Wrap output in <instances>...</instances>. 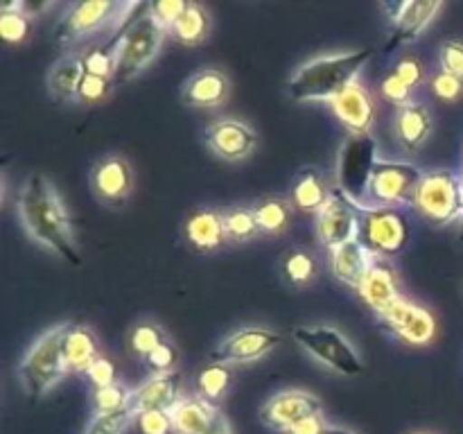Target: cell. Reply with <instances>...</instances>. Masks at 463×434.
I'll use <instances>...</instances> for the list:
<instances>
[{
    "label": "cell",
    "instance_id": "6da1fadb",
    "mask_svg": "<svg viewBox=\"0 0 463 434\" xmlns=\"http://www.w3.org/2000/svg\"><path fill=\"white\" fill-rule=\"evenodd\" d=\"M18 217L34 242L57 253L71 265L80 267L81 258L72 240L71 220L50 179L41 172L27 176L16 202Z\"/></svg>",
    "mask_w": 463,
    "mask_h": 434
},
{
    "label": "cell",
    "instance_id": "7a4b0ae2",
    "mask_svg": "<svg viewBox=\"0 0 463 434\" xmlns=\"http://www.w3.org/2000/svg\"><path fill=\"white\" fill-rule=\"evenodd\" d=\"M373 50H355V52L330 54L307 61L306 66L294 72L288 81L289 98L297 102H310V99H328L333 102L342 90H346L353 81H357L362 68L371 59Z\"/></svg>",
    "mask_w": 463,
    "mask_h": 434
},
{
    "label": "cell",
    "instance_id": "3957f363",
    "mask_svg": "<svg viewBox=\"0 0 463 434\" xmlns=\"http://www.w3.org/2000/svg\"><path fill=\"white\" fill-rule=\"evenodd\" d=\"M163 34L165 32L149 16V3L136 16L127 14L113 41L107 45V50L116 59L113 84H125V81L134 80L138 72H143L145 66H149L161 50Z\"/></svg>",
    "mask_w": 463,
    "mask_h": 434
},
{
    "label": "cell",
    "instance_id": "277c9868",
    "mask_svg": "<svg viewBox=\"0 0 463 434\" xmlns=\"http://www.w3.org/2000/svg\"><path fill=\"white\" fill-rule=\"evenodd\" d=\"M68 326L71 324L54 326L52 330H48L18 364V378L32 398L48 393L68 373L66 357H63V339H66Z\"/></svg>",
    "mask_w": 463,
    "mask_h": 434
},
{
    "label": "cell",
    "instance_id": "5b68a950",
    "mask_svg": "<svg viewBox=\"0 0 463 434\" xmlns=\"http://www.w3.org/2000/svg\"><path fill=\"white\" fill-rule=\"evenodd\" d=\"M414 203L434 226L463 220V179L450 170L428 172L416 188Z\"/></svg>",
    "mask_w": 463,
    "mask_h": 434
},
{
    "label": "cell",
    "instance_id": "8992f818",
    "mask_svg": "<svg viewBox=\"0 0 463 434\" xmlns=\"http://www.w3.org/2000/svg\"><path fill=\"white\" fill-rule=\"evenodd\" d=\"M375 165V138L371 134H348L339 149L337 185L339 193L346 194L353 203H362L369 197L371 176Z\"/></svg>",
    "mask_w": 463,
    "mask_h": 434
},
{
    "label": "cell",
    "instance_id": "52a82bcc",
    "mask_svg": "<svg viewBox=\"0 0 463 434\" xmlns=\"http://www.w3.org/2000/svg\"><path fill=\"white\" fill-rule=\"evenodd\" d=\"M357 208V240L378 256H393L405 249L410 240V224L405 217L393 208Z\"/></svg>",
    "mask_w": 463,
    "mask_h": 434
},
{
    "label": "cell",
    "instance_id": "ba28073f",
    "mask_svg": "<svg viewBox=\"0 0 463 434\" xmlns=\"http://www.w3.org/2000/svg\"><path fill=\"white\" fill-rule=\"evenodd\" d=\"M294 339L301 348H306L312 357L324 362L328 369L337 371L342 375H360L364 371V362L357 355L355 348L351 346L346 337L339 330L330 326H319V328H297Z\"/></svg>",
    "mask_w": 463,
    "mask_h": 434
},
{
    "label": "cell",
    "instance_id": "9c48e42d",
    "mask_svg": "<svg viewBox=\"0 0 463 434\" xmlns=\"http://www.w3.org/2000/svg\"><path fill=\"white\" fill-rule=\"evenodd\" d=\"M423 172L410 163L378 161L373 176H371L369 197L378 203V208L401 206L414 202Z\"/></svg>",
    "mask_w": 463,
    "mask_h": 434
},
{
    "label": "cell",
    "instance_id": "30bf717a",
    "mask_svg": "<svg viewBox=\"0 0 463 434\" xmlns=\"http://www.w3.org/2000/svg\"><path fill=\"white\" fill-rule=\"evenodd\" d=\"M280 344V335L269 328H260V326H249V328L238 330L224 342L217 344L208 357L213 364H249L260 357H265L271 348Z\"/></svg>",
    "mask_w": 463,
    "mask_h": 434
},
{
    "label": "cell",
    "instance_id": "8fae6325",
    "mask_svg": "<svg viewBox=\"0 0 463 434\" xmlns=\"http://www.w3.org/2000/svg\"><path fill=\"white\" fill-rule=\"evenodd\" d=\"M118 9L120 5L111 3V0H86V3L72 5L54 27V41L59 45H68L86 39L102 30L111 18H120Z\"/></svg>",
    "mask_w": 463,
    "mask_h": 434
},
{
    "label": "cell",
    "instance_id": "7c38bea8",
    "mask_svg": "<svg viewBox=\"0 0 463 434\" xmlns=\"http://www.w3.org/2000/svg\"><path fill=\"white\" fill-rule=\"evenodd\" d=\"M383 9L392 21V36H389L384 52L392 54L393 50L411 43L441 9L439 0H428V3H416V0H405V3H384Z\"/></svg>",
    "mask_w": 463,
    "mask_h": 434
},
{
    "label": "cell",
    "instance_id": "4fadbf2b",
    "mask_svg": "<svg viewBox=\"0 0 463 434\" xmlns=\"http://www.w3.org/2000/svg\"><path fill=\"white\" fill-rule=\"evenodd\" d=\"M317 235H319V242L330 251L351 240H357V208L339 190L330 194L328 203L317 215Z\"/></svg>",
    "mask_w": 463,
    "mask_h": 434
},
{
    "label": "cell",
    "instance_id": "5bb4252c",
    "mask_svg": "<svg viewBox=\"0 0 463 434\" xmlns=\"http://www.w3.org/2000/svg\"><path fill=\"white\" fill-rule=\"evenodd\" d=\"M380 319L393 335L405 339L407 344H414V346L430 344L437 333V321L430 315V310L402 297L392 307H387L380 315Z\"/></svg>",
    "mask_w": 463,
    "mask_h": 434
},
{
    "label": "cell",
    "instance_id": "9a60e30c",
    "mask_svg": "<svg viewBox=\"0 0 463 434\" xmlns=\"http://www.w3.org/2000/svg\"><path fill=\"white\" fill-rule=\"evenodd\" d=\"M321 414V401L307 392H280L260 407V420L271 429L289 432L292 425Z\"/></svg>",
    "mask_w": 463,
    "mask_h": 434
},
{
    "label": "cell",
    "instance_id": "2e32d148",
    "mask_svg": "<svg viewBox=\"0 0 463 434\" xmlns=\"http://www.w3.org/2000/svg\"><path fill=\"white\" fill-rule=\"evenodd\" d=\"M206 143L213 152L224 161H242L256 149L258 134L253 127H249L242 120H217L208 125Z\"/></svg>",
    "mask_w": 463,
    "mask_h": 434
},
{
    "label": "cell",
    "instance_id": "e0dca14e",
    "mask_svg": "<svg viewBox=\"0 0 463 434\" xmlns=\"http://www.w3.org/2000/svg\"><path fill=\"white\" fill-rule=\"evenodd\" d=\"M330 104H333L335 116L351 129V134H369L375 118V107L364 84L353 81Z\"/></svg>",
    "mask_w": 463,
    "mask_h": 434
},
{
    "label": "cell",
    "instance_id": "ac0fdd59",
    "mask_svg": "<svg viewBox=\"0 0 463 434\" xmlns=\"http://www.w3.org/2000/svg\"><path fill=\"white\" fill-rule=\"evenodd\" d=\"M90 184L99 199L109 203H120L129 197L131 185H134V172L125 158L109 156L95 165Z\"/></svg>",
    "mask_w": 463,
    "mask_h": 434
},
{
    "label": "cell",
    "instance_id": "d6986e66",
    "mask_svg": "<svg viewBox=\"0 0 463 434\" xmlns=\"http://www.w3.org/2000/svg\"><path fill=\"white\" fill-rule=\"evenodd\" d=\"M231 81L220 68H203L197 71L181 89L184 104L194 108H215L229 98Z\"/></svg>",
    "mask_w": 463,
    "mask_h": 434
},
{
    "label": "cell",
    "instance_id": "ffe728a7",
    "mask_svg": "<svg viewBox=\"0 0 463 434\" xmlns=\"http://www.w3.org/2000/svg\"><path fill=\"white\" fill-rule=\"evenodd\" d=\"M179 373H156L145 380L136 392H131V407L136 416L140 411H172L179 402Z\"/></svg>",
    "mask_w": 463,
    "mask_h": 434
},
{
    "label": "cell",
    "instance_id": "44dd1931",
    "mask_svg": "<svg viewBox=\"0 0 463 434\" xmlns=\"http://www.w3.org/2000/svg\"><path fill=\"white\" fill-rule=\"evenodd\" d=\"M184 233L194 251H215V249H220L226 240L224 215L211 211V208H199V211L188 215V220H185L184 224Z\"/></svg>",
    "mask_w": 463,
    "mask_h": 434
},
{
    "label": "cell",
    "instance_id": "7402d4cb",
    "mask_svg": "<svg viewBox=\"0 0 463 434\" xmlns=\"http://www.w3.org/2000/svg\"><path fill=\"white\" fill-rule=\"evenodd\" d=\"M373 260L375 256L360 240H351V242L333 249V253H330V267H333L335 278L355 289L360 288L364 276L369 274Z\"/></svg>",
    "mask_w": 463,
    "mask_h": 434
},
{
    "label": "cell",
    "instance_id": "603a6c76",
    "mask_svg": "<svg viewBox=\"0 0 463 434\" xmlns=\"http://www.w3.org/2000/svg\"><path fill=\"white\" fill-rule=\"evenodd\" d=\"M357 292H360V297L364 298L366 306L373 307L378 315H383L387 307H392L393 303L401 298L396 274H393L392 267L384 265V262L378 260V258L373 260L369 274L364 276V280H362V285L357 288Z\"/></svg>",
    "mask_w": 463,
    "mask_h": 434
},
{
    "label": "cell",
    "instance_id": "cb8c5ba5",
    "mask_svg": "<svg viewBox=\"0 0 463 434\" xmlns=\"http://www.w3.org/2000/svg\"><path fill=\"white\" fill-rule=\"evenodd\" d=\"M170 414L176 434H206L215 420L217 410L203 398H181Z\"/></svg>",
    "mask_w": 463,
    "mask_h": 434
},
{
    "label": "cell",
    "instance_id": "d4e9b609",
    "mask_svg": "<svg viewBox=\"0 0 463 434\" xmlns=\"http://www.w3.org/2000/svg\"><path fill=\"white\" fill-rule=\"evenodd\" d=\"M289 197H292V203L298 208V211L319 215L321 208L328 203L330 193L326 190L324 181H321V175L315 170V167H303V170H298L297 176L292 179V185H289Z\"/></svg>",
    "mask_w": 463,
    "mask_h": 434
},
{
    "label": "cell",
    "instance_id": "484cf974",
    "mask_svg": "<svg viewBox=\"0 0 463 434\" xmlns=\"http://www.w3.org/2000/svg\"><path fill=\"white\" fill-rule=\"evenodd\" d=\"M396 134L398 140L405 145V149L414 152L432 134V116L423 104H407V107L398 108L396 113Z\"/></svg>",
    "mask_w": 463,
    "mask_h": 434
},
{
    "label": "cell",
    "instance_id": "4316f807",
    "mask_svg": "<svg viewBox=\"0 0 463 434\" xmlns=\"http://www.w3.org/2000/svg\"><path fill=\"white\" fill-rule=\"evenodd\" d=\"M84 75V59L77 57V54H66V57H61L52 68H50V98L57 99V102H71V99H75L77 89H80V81Z\"/></svg>",
    "mask_w": 463,
    "mask_h": 434
},
{
    "label": "cell",
    "instance_id": "83f0119b",
    "mask_svg": "<svg viewBox=\"0 0 463 434\" xmlns=\"http://www.w3.org/2000/svg\"><path fill=\"white\" fill-rule=\"evenodd\" d=\"M63 357H66L68 371H89L99 357L98 339L84 326H68L66 339H63Z\"/></svg>",
    "mask_w": 463,
    "mask_h": 434
},
{
    "label": "cell",
    "instance_id": "f1b7e54d",
    "mask_svg": "<svg viewBox=\"0 0 463 434\" xmlns=\"http://www.w3.org/2000/svg\"><path fill=\"white\" fill-rule=\"evenodd\" d=\"M208 32H211V16H208L206 9L197 3H190L188 9L184 12V16H181L179 21H176V25L172 27V36L185 45L203 43Z\"/></svg>",
    "mask_w": 463,
    "mask_h": 434
},
{
    "label": "cell",
    "instance_id": "f546056e",
    "mask_svg": "<svg viewBox=\"0 0 463 434\" xmlns=\"http://www.w3.org/2000/svg\"><path fill=\"white\" fill-rule=\"evenodd\" d=\"M253 215H256L260 233L279 235L288 229L289 217H292V208H289V203L283 202V199L267 197L253 206Z\"/></svg>",
    "mask_w": 463,
    "mask_h": 434
},
{
    "label": "cell",
    "instance_id": "4dcf8cb0",
    "mask_svg": "<svg viewBox=\"0 0 463 434\" xmlns=\"http://www.w3.org/2000/svg\"><path fill=\"white\" fill-rule=\"evenodd\" d=\"M32 16L25 12V3H5L0 7V36L7 43H23L32 34Z\"/></svg>",
    "mask_w": 463,
    "mask_h": 434
},
{
    "label": "cell",
    "instance_id": "1f68e13d",
    "mask_svg": "<svg viewBox=\"0 0 463 434\" xmlns=\"http://www.w3.org/2000/svg\"><path fill=\"white\" fill-rule=\"evenodd\" d=\"M231 384V371L224 364H211L199 373L197 387L202 393L203 401L217 402L226 392H229Z\"/></svg>",
    "mask_w": 463,
    "mask_h": 434
},
{
    "label": "cell",
    "instance_id": "d6a6232c",
    "mask_svg": "<svg viewBox=\"0 0 463 434\" xmlns=\"http://www.w3.org/2000/svg\"><path fill=\"white\" fill-rule=\"evenodd\" d=\"M224 229L226 240H235V242H244L260 233L253 208H231L229 212H224Z\"/></svg>",
    "mask_w": 463,
    "mask_h": 434
},
{
    "label": "cell",
    "instance_id": "836d02e7",
    "mask_svg": "<svg viewBox=\"0 0 463 434\" xmlns=\"http://www.w3.org/2000/svg\"><path fill=\"white\" fill-rule=\"evenodd\" d=\"M283 274L294 288H303L317 276V260L306 251H289L283 260Z\"/></svg>",
    "mask_w": 463,
    "mask_h": 434
},
{
    "label": "cell",
    "instance_id": "e575fe53",
    "mask_svg": "<svg viewBox=\"0 0 463 434\" xmlns=\"http://www.w3.org/2000/svg\"><path fill=\"white\" fill-rule=\"evenodd\" d=\"M131 405V392L120 382L109 387L95 389V411L98 414H113V411L127 410Z\"/></svg>",
    "mask_w": 463,
    "mask_h": 434
},
{
    "label": "cell",
    "instance_id": "d590c367",
    "mask_svg": "<svg viewBox=\"0 0 463 434\" xmlns=\"http://www.w3.org/2000/svg\"><path fill=\"white\" fill-rule=\"evenodd\" d=\"M165 342V335L158 326L154 324H138L129 335V344L131 351L140 357H147L154 348H158L161 344Z\"/></svg>",
    "mask_w": 463,
    "mask_h": 434
},
{
    "label": "cell",
    "instance_id": "8d00e7d4",
    "mask_svg": "<svg viewBox=\"0 0 463 434\" xmlns=\"http://www.w3.org/2000/svg\"><path fill=\"white\" fill-rule=\"evenodd\" d=\"M131 419H136V411L131 405L127 410L113 411V414H98L86 429V434H122L127 425L131 423Z\"/></svg>",
    "mask_w": 463,
    "mask_h": 434
},
{
    "label": "cell",
    "instance_id": "74e56055",
    "mask_svg": "<svg viewBox=\"0 0 463 434\" xmlns=\"http://www.w3.org/2000/svg\"><path fill=\"white\" fill-rule=\"evenodd\" d=\"M188 5L190 3H185V0H156V3H149V16L156 21V25L163 32H172V27L184 16Z\"/></svg>",
    "mask_w": 463,
    "mask_h": 434
},
{
    "label": "cell",
    "instance_id": "f35d334b",
    "mask_svg": "<svg viewBox=\"0 0 463 434\" xmlns=\"http://www.w3.org/2000/svg\"><path fill=\"white\" fill-rule=\"evenodd\" d=\"M439 61H441L443 72L463 81V41H443L441 50H439Z\"/></svg>",
    "mask_w": 463,
    "mask_h": 434
},
{
    "label": "cell",
    "instance_id": "ab89813d",
    "mask_svg": "<svg viewBox=\"0 0 463 434\" xmlns=\"http://www.w3.org/2000/svg\"><path fill=\"white\" fill-rule=\"evenodd\" d=\"M81 59H84V71L89 72V75L104 77V80H111V77L116 75V59H113V54L109 52L107 48L90 50V52Z\"/></svg>",
    "mask_w": 463,
    "mask_h": 434
},
{
    "label": "cell",
    "instance_id": "60d3db41",
    "mask_svg": "<svg viewBox=\"0 0 463 434\" xmlns=\"http://www.w3.org/2000/svg\"><path fill=\"white\" fill-rule=\"evenodd\" d=\"M136 423L143 434H170L175 429L170 411H140Z\"/></svg>",
    "mask_w": 463,
    "mask_h": 434
},
{
    "label": "cell",
    "instance_id": "b9f144b4",
    "mask_svg": "<svg viewBox=\"0 0 463 434\" xmlns=\"http://www.w3.org/2000/svg\"><path fill=\"white\" fill-rule=\"evenodd\" d=\"M109 90H111V81L104 80V77H95L86 72L80 81V89H77V99L81 102H99L102 98H107Z\"/></svg>",
    "mask_w": 463,
    "mask_h": 434
},
{
    "label": "cell",
    "instance_id": "7bdbcfd3",
    "mask_svg": "<svg viewBox=\"0 0 463 434\" xmlns=\"http://www.w3.org/2000/svg\"><path fill=\"white\" fill-rule=\"evenodd\" d=\"M86 378L90 380V384H95V389L109 387L118 382V366L109 357H98L86 371Z\"/></svg>",
    "mask_w": 463,
    "mask_h": 434
},
{
    "label": "cell",
    "instance_id": "ee69618b",
    "mask_svg": "<svg viewBox=\"0 0 463 434\" xmlns=\"http://www.w3.org/2000/svg\"><path fill=\"white\" fill-rule=\"evenodd\" d=\"M145 360H147V364L152 366L156 373H170L172 366H175L176 362V348L165 339V342H163L158 348H154Z\"/></svg>",
    "mask_w": 463,
    "mask_h": 434
},
{
    "label": "cell",
    "instance_id": "f6af8a7d",
    "mask_svg": "<svg viewBox=\"0 0 463 434\" xmlns=\"http://www.w3.org/2000/svg\"><path fill=\"white\" fill-rule=\"evenodd\" d=\"M380 90H383L384 99H389V102H392V104H396L398 108H402V107H407V104H411L410 102L411 89L405 84V81L398 80L396 75H389L387 80L383 81V89H380Z\"/></svg>",
    "mask_w": 463,
    "mask_h": 434
},
{
    "label": "cell",
    "instance_id": "bcb514c9",
    "mask_svg": "<svg viewBox=\"0 0 463 434\" xmlns=\"http://www.w3.org/2000/svg\"><path fill=\"white\" fill-rule=\"evenodd\" d=\"M432 90L437 98L441 99H457L463 90V81L457 80V77L448 75V72H439L432 80Z\"/></svg>",
    "mask_w": 463,
    "mask_h": 434
},
{
    "label": "cell",
    "instance_id": "7dc6e473",
    "mask_svg": "<svg viewBox=\"0 0 463 434\" xmlns=\"http://www.w3.org/2000/svg\"><path fill=\"white\" fill-rule=\"evenodd\" d=\"M393 75L401 81H405L410 89H414V86H419L423 81V66L416 59H402L396 66V71H393Z\"/></svg>",
    "mask_w": 463,
    "mask_h": 434
},
{
    "label": "cell",
    "instance_id": "c3c4849f",
    "mask_svg": "<svg viewBox=\"0 0 463 434\" xmlns=\"http://www.w3.org/2000/svg\"><path fill=\"white\" fill-rule=\"evenodd\" d=\"M328 428L330 425L326 423L324 416L312 414V416H307V419L298 420L297 425H292L288 434H326L328 432Z\"/></svg>",
    "mask_w": 463,
    "mask_h": 434
},
{
    "label": "cell",
    "instance_id": "681fc988",
    "mask_svg": "<svg viewBox=\"0 0 463 434\" xmlns=\"http://www.w3.org/2000/svg\"><path fill=\"white\" fill-rule=\"evenodd\" d=\"M206 434H231V425H229V420H226V416L222 414V411H217L215 420H213V425L208 428Z\"/></svg>",
    "mask_w": 463,
    "mask_h": 434
},
{
    "label": "cell",
    "instance_id": "f907efd6",
    "mask_svg": "<svg viewBox=\"0 0 463 434\" xmlns=\"http://www.w3.org/2000/svg\"><path fill=\"white\" fill-rule=\"evenodd\" d=\"M326 434H355V432H351V429L346 428H328V432Z\"/></svg>",
    "mask_w": 463,
    "mask_h": 434
},
{
    "label": "cell",
    "instance_id": "816d5d0a",
    "mask_svg": "<svg viewBox=\"0 0 463 434\" xmlns=\"http://www.w3.org/2000/svg\"><path fill=\"white\" fill-rule=\"evenodd\" d=\"M459 240L463 242V220H461V229H459Z\"/></svg>",
    "mask_w": 463,
    "mask_h": 434
},
{
    "label": "cell",
    "instance_id": "f5cc1de1",
    "mask_svg": "<svg viewBox=\"0 0 463 434\" xmlns=\"http://www.w3.org/2000/svg\"><path fill=\"white\" fill-rule=\"evenodd\" d=\"M411 434H437V432H411Z\"/></svg>",
    "mask_w": 463,
    "mask_h": 434
}]
</instances>
